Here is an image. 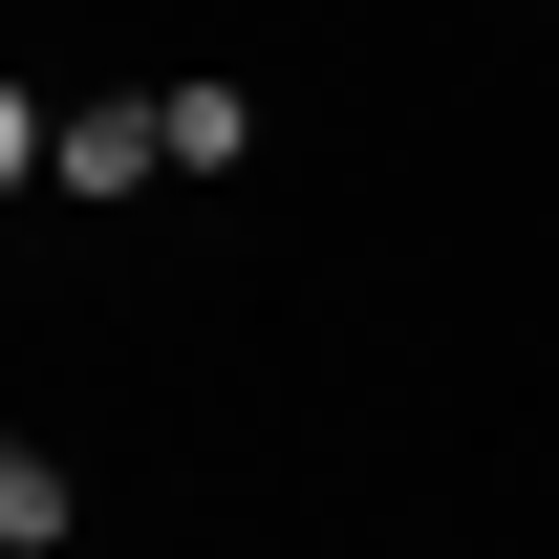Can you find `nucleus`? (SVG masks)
Instances as JSON below:
<instances>
[{
	"instance_id": "1",
	"label": "nucleus",
	"mask_w": 559,
	"mask_h": 559,
	"mask_svg": "<svg viewBox=\"0 0 559 559\" xmlns=\"http://www.w3.org/2000/svg\"><path fill=\"white\" fill-rule=\"evenodd\" d=\"M151 173H173V86H86L44 151V194H151Z\"/></svg>"
},
{
	"instance_id": "2",
	"label": "nucleus",
	"mask_w": 559,
	"mask_h": 559,
	"mask_svg": "<svg viewBox=\"0 0 559 559\" xmlns=\"http://www.w3.org/2000/svg\"><path fill=\"white\" fill-rule=\"evenodd\" d=\"M66 516H86L66 452H0V538H22V559H66Z\"/></svg>"
}]
</instances>
